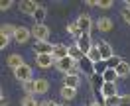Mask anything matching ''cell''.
<instances>
[{"label": "cell", "instance_id": "obj_1", "mask_svg": "<svg viewBox=\"0 0 130 106\" xmlns=\"http://www.w3.org/2000/svg\"><path fill=\"white\" fill-rule=\"evenodd\" d=\"M14 77H16L22 84H24V82H28V81H34V77H32V67L24 63L22 67H18L16 71H14Z\"/></svg>", "mask_w": 130, "mask_h": 106}, {"label": "cell", "instance_id": "obj_2", "mask_svg": "<svg viewBox=\"0 0 130 106\" xmlns=\"http://www.w3.org/2000/svg\"><path fill=\"white\" fill-rule=\"evenodd\" d=\"M77 67H79V71H81V75H85V77H93V75H95V63H93V61H91L89 57H87V55H85V57L81 59V61H79V63H77Z\"/></svg>", "mask_w": 130, "mask_h": 106}, {"label": "cell", "instance_id": "obj_3", "mask_svg": "<svg viewBox=\"0 0 130 106\" xmlns=\"http://www.w3.org/2000/svg\"><path fill=\"white\" fill-rule=\"evenodd\" d=\"M32 35L36 41H47L49 37V28L45 24H36L32 28Z\"/></svg>", "mask_w": 130, "mask_h": 106}, {"label": "cell", "instance_id": "obj_4", "mask_svg": "<svg viewBox=\"0 0 130 106\" xmlns=\"http://www.w3.org/2000/svg\"><path fill=\"white\" fill-rule=\"evenodd\" d=\"M75 45H77V47L83 51V55H87V53L91 51V47H93L95 43H93V39H91V33H83L81 37L75 41Z\"/></svg>", "mask_w": 130, "mask_h": 106}, {"label": "cell", "instance_id": "obj_5", "mask_svg": "<svg viewBox=\"0 0 130 106\" xmlns=\"http://www.w3.org/2000/svg\"><path fill=\"white\" fill-rule=\"evenodd\" d=\"M30 37H34L32 30L26 28V26H18L16 33H14V41H18V43H26V41H30Z\"/></svg>", "mask_w": 130, "mask_h": 106}, {"label": "cell", "instance_id": "obj_6", "mask_svg": "<svg viewBox=\"0 0 130 106\" xmlns=\"http://www.w3.org/2000/svg\"><path fill=\"white\" fill-rule=\"evenodd\" d=\"M18 8H20L22 14L34 16V14H36V10L40 8V4H38V2H34V0H24V2H20V4H18Z\"/></svg>", "mask_w": 130, "mask_h": 106}, {"label": "cell", "instance_id": "obj_7", "mask_svg": "<svg viewBox=\"0 0 130 106\" xmlns=\"http://www.w3.org/2000/svg\"><path fill=\"white\" fill-rule=\"evenodd\" d=\"M91 81V89H93V94H103V87H105V79H103V75L95 73L93 77L89 79Z\"/></svg>", "mask_w": 130, "mask_h": 106}, {"label": "cell", "instance_id": "obj_8", "mask_svg": "<svg viewBox=\"0 0 130 106\" xmlns=\"http://www.w3.org/2000/svg\"><path fill=\"white\" fill-rule=\"evenodd\" d=\"M97 47H99V51H101V57H103V61H108L110 57H114L112 47H110V43H108V41H105V39L97 41Z\"/></svg>", "mask_w": 130, "mask_h": 106}, {"label": "cell", "instance_id": "obj_9", "mask_svg": "<svg viewBox=\"0 0 130 106\" xmlns=\"http://www.w3.org/2000/svg\"><path fill=\"white\" fill-rule=\"evenodd\" d=\"M55 67L61 71V73L69 75V73H71V69H73V67H77V61H75V59H71V57H65V59H61V61H57Z\"/></svg>", "mask_w": 130, "mask_h": 106}, {"label": "cell", "instance_id": "obj_10", "mask_svg": "<svg viewBox=\"0 0 130 106\" xmlns=\"http://www.w3.org/2000/svg\"><path fill=\"white\" fill-rule=\"evenodd\" d=\"M53 59H55V63L57 61H61V59L65 57H69V45H63V43H55L53 45Z\"/></svg>", "mask_w": 130, "mask_h": 106}, {"label": "cell", "instance_id": "obj_11", "mask_svg": "<svg viewBox=\"0 0 130 106\" xmlns=\"http://www.w3.org/2000/svg\"><path fill=\"white\" fill-rule=\"evenodd\" d=\"M34 51H36V55H51L53 53V45H49L47 41H36Z\"/></svg>", "mask_w": 130, "mask_h": 106}, {"label": "cell", "instance_id": "obj_12", "mask_svg": "<svg viewBox=\"0 0 130 106\" xmlns=\"http://www.w3.org/2000/svg\"><path fill=\"white\" fill-rule=\"evenodd\" d=\"M77 24H79V30H81L83 33H91V28H93V20H91V18L87 16V14L79 16Z\"/></svg>", "mask_w": 130, "mask_h": 106}, {"label": "cell", "instance_id": "obj_13", "mask_svg": "<svg viewBox=\"0 0 130 106\" xmlns=\"http://www.w3.org/2000/svg\"><path fill=\"white\" fill-rule=\"evenodd\" d=\"M36 63L41 69H49L51 63H55V59H53V55H36Z\"/></svg>", "mask_w": 130, "mask_h": 106}, {"label": "cell", "instance_id": "obj_14", "mask_svg": "<svg viewBox=\"0 0 130 106\" xmlns=\"http://www.w3.org/2000/svg\"><path fill=\"white\" fill-rule=\"evenodd\" d=\"M97 28L101 30V32H110V30L114 28V24H112L110 18L105 16V18H99V20H97Z\"/></svg>", "mask_w": 130, "mask_h": 106}, {"label": "cell", "instance_id": "obj_15", "mask_svg": "<svg viewBox=\"0 0 130 106\" xmlns=\"http://www.w3.org/2000/svg\"><path fill=\"white\" fill-rule=\"evenodd\" d=\"M116 94H118L116 82H105V87H103V96L110 98V96H116Z\"/></svg>", "mask_w": 130, "mask_h": 106}, {"label": "cell", "instance_id": "obj_16", "mask_svg": "<svg viewBox=\"0 0 130 106\" xmlns=\"http://www.w3.org/2000/svg\"><path fill=\"white\" fill-rule=\"evenodd\" d=\"M116 75H118V79H126V77L130 75V63L122 61L120 65L116 67Z\"/></svg>", "mask_w": 130, "mask_h": 106}, {"label": "cell", "instance_id": "obj_17", "mask_svg": "<svg viewBox=\"0 0 130 106\" xmlns=\"http://www.w3.org/2000/svg\"><path fill=\"white\" fill-rule=\"evenodd\" d=\"M49 89V82L45 79H36V94H45Z\"/></svg>", "mask_w": 130, "mask_h": 106}, {"label": "cell", "instance_id": "obj_18", "mask_svg": "<svg viewBox=\"0 0 130 106\" xmlns=\"http://www.w3.org/2000/svg\"><path fill=\"white\" fill-rule=\"evenodd\" d=\"M6 63H8V65L12 67L14 71H16L18 67H22V65H24V59L20 57V55H16V53H14V55H10V57L6 59Z\"/></svg>", "mask_w": 130, "mask_h": 106}, {"label": "cell", "instance_id": "obj_19", "mask_svg": "<svg viewBox=\"0 0 130 106\" xmlns=\"http://www.w3.org/2000/svg\"><path fill=\"white\" fill-rule=\"evenodd\" d=\"M63 87H69V89H77V87H79V77H73V75H65V77H63Z\"/></svg>", "mask_w": 130, "mask_h": 106}, {"label": "cell", "instance_id": "obj_20", "mask_svg": "<svg viewBox=\"0 0 130 106\" xmlns=\"http://www.w3.org/2000/svg\"><path fill=\"white\" fill-rule=\"evenodd\" d=\"M75 94H77V89H69V87H61V98L65 102L67 100H73Z\"/></svg>", "mask_w": 130, "mask_h": 106}, {"label": "cell", "instance_id": "obj_21", "mask_svg": "<svg viewBox=\"0 0 130 106\" xmlns=\"http://www.w3.org/2000/svg\"><path fill=\"white\" fill-rule=\"evenodd\" d=\"M16 26L12 24H4L2 28H0V35H6V37H14V33H16Z\"/></svg>", "mask_w": 130, "mask_h": 106}, {"label": "cell", "instance_id": "obj_22", "mask_svg": "<svg viewBox=\"0 0 130 106\" xmlns=\"http://www.w3.org/2000/svg\"><path fill=\"white\" fill-rule=\"evenodd\" d=\"M69 57H71V59H75V61L79 63V61H81V59L85 57V55H83V51H81L79 47H77V45H69Z\"/></svg>", "mask_w": 130, "mask_h": 106}, {"label": "cell", "instance_id": "obj_23", "mask_svg": "<svg viewBox=\"0 0 130 106\" xmlns=\"http://www.w3.org/2000/svg\"><path fill=\"white\" fill-rule=\"evenodd\" d=\"M87 57H89L93 63H99V61H103V57H101V51H99V47H97V43L91 47V51L87 53Z\"/></svg>", "mask_w": 130, "mask_h": 106}, {"label": "cell", "instance_id": "obj_24", "mask_svg": "<svg viewBox=\"0 0 130 106\" xmlns=\"http://www.w3.org/2000/svg\"><path fill=\"white\" fill-rule=\"evenodd\" d=\"M103 79H105V82H116L118 75H116V71H114V69H106L105 73H103Z\"/></svg>", "mask_w": 130, "mask_h": 106}, {"label": "cell", "instance_id": "obj_25", "mask_svg": "<svg viewBox=\"0 0 130 106\" xmlns=\"http://www.w3.org/2000/svg\"><path fill=\"white\" fill-rule=\"evenodd\" d=\"M67 32H69V33H71V35L75 37V41H77V39H79V37L83 35V32L79 30V24H77V22H75V24H69V28H67Z\"/></svg>", "mask_w": 130, "mask_h": 106}, {"label": "cell", "instance_id": "obj_26", "mask_svg": "<svg viewBox=\"0 0 130 106\" xmlns=\"http://www.w3.org/2000/svg\"><path fill=\"white\" fill-rule=\"evenodd\" d=\"M122 61H124V59H120L118 55H114V57H110L108 61H105V63H106V69H114V71H116V67L120 65Z\"/></svg>", "mask_w": 130, "mask_h": 106}, {"label": "cell", "instance_id": "obj_27", "mask_svg": "<svg viewBox=\"0 0 130 106\" xmlns=\"http://www.w3.org/2000/svg\"><path fill=\"white\" fill-rule=\"evenodd\" d=\"M34 20H36V24H43V20H45V8H43V6H40V8L36 10Z\"/></svg>", "mask_w": 130, "mask_h": 106}, {"label": "cell", "instance_id": "obj_28", "mask_svg": "<svg viewBox=\"0 0 130 106\" xmlns=\"http://www.w3.org/2000/svg\"><path fill=\"white\" fill-rule=\"evenodd\" d=\"M118 104H120V94L110 96V98H105V106H118Z\"/></svg>", "mask_w": 130, "mask_h": 106}, {"label": "cell", "instance_id": "obj_29", "mask_svg": "<svg viewBox=\"0 0 130 106\" xmlns=\"http://www.w3.org/2000/svg\"><path fill=\"white\" fill-rule=\"evenodd\" d=\"M105 71H106V63H105V61H99V63H95V73L103 75Z\"/></svg>", "mask_w": 130, "mask_h": 106}, {"label": "cell", "instance_id": "obj_30", "mask_svg": "<svg viewBox=\"0 0 130 106\" xmlns=\"http://www.w3.org/2000/svg\"><path fill=\"white\" fill-rule=\"evenodd\" d=\"M22 106H40V104L36 102V98H34V96H26L24 100H22Z\"/></svg>", "mask_w": 130, "mask_h": 106}, {"label": "cell", "instance_id": "obj_31", "mask_svg": "<svg viewBox=\"0 0 130 106\" xmlns=\"http://www.w3.org/2000/svg\"><path fill=\"white\" fill-rule=\"evenodd\" d=\"M118 106H130V94H120V104Z\"/></svg>", "mask_w": 130, "mask_h": 106}, {"label": "cell", "instance_id": "obj_32", "mask_svg": "<svg viewBox=\"0 0 130 106\" xmlns=\"http://www.w3.org/2000/svg\"><path fill=\"white\" fill-rule=\"evenodd\" d=\"M12 4H14V2H12V0H2V2H0V10H2V12H4V10H8V8H12Z\"/></svg>", "mask_w": 130, "mask_h": 106}, {"label": "cell", "instance_id": "obj_33", "mask_svg": "<svg viewBox=\"0 0 130 106\" xmlns=\"http://www.w3.org/2000/svg\"><path fill=\"white\" fill-rule=\"evenodd\" d=\"M97 6H99V8H103V10H108L110 6H112V2H108V0H101V2H97Z\"/></svg>", "mask_w": 130, "mask_h": 106}, {"label": "cell", "instance_id": "obj_34", "mask_svg": "<svg viewBox=\"0 0 130 106\" xmlns=\"http://www.w3.org/2000/svg\"><path fill=\"white\" fill-rule=\"evenodd\" d=\"M122 18H124V22L130 24V8H124L122 10Z\"/></svg>", "mask_w": 130, "mask_h": 106}, {"label": "cell", "instance_id": "obj_35", "mask_svg": "<svg viewBox=\"0 0 130 106\" xmlns=\"http://www.w3.org/2000/svg\"><path fill=\"white\" fill-rule=\"evenodd\" d=\"M8 41H10V37H6V35H0V47H2V49L8 47Z\"/></svg>", "mask_w": 130, "mask_h": 106}, {"label": "cell", "instance_id": "obj_36", "mask_svg": "<svg viewBox=\"0 0 130 106\" xmlns=\"http://www.w3.org/2000/svg\"><path fill=\"white\" fill-rule=\"evenodd\" d=\"M41 106H59V104L53 102V100H45V102H41Z\"/></svg>", "mask_w": 130, "mask_h": 106}, {"label": "cell", "instance_id": "obj_37", "mask_svg": "<svg viewBox=\"0 0 130 106\" xmlns=\"http://www.w3.org/2000/svg\"><path fill=\"white\" fill-rule=\"evenodd\" d=\"M0 106H8V102H6V98L2 96V100H0Z\"/></svg>", "mask_w": 130, "mask_h": 106}, {"label": "cell", "instance_id": "obj_38", "mask_svg": "<svg viewBox=\"0 0 130 106\" xmlns=\"http://www.w3.org/2000/svg\"><path fill=\"white\" fill-rule=\"evenodd\" d=\"M89 106H105V104H103V102H91Z\"/></svg>", "mask_w": 130, "mask_h": 106}]
</instances>
